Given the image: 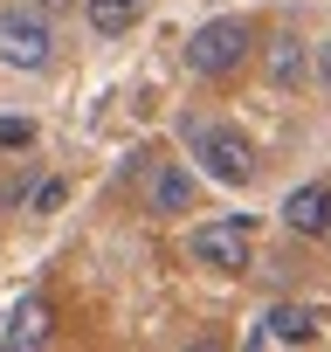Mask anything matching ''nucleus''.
I'll list each match as a JSON object with an SVG mask.
<instances>
[{"mask_svg": "<svg viewBox=\"0 0 331 352\" xmlns=\"http://www.w3.org/2000/svg\"><path fill=\"white\" fill-rule=\"evenodd\" d=\"M249 49H255V28L242 14H221V21H207V28L187 35V69L194 76H235L249 63Z\"/></svg>", "mask_w": 331, "mask_h": 352, "instance_id": "f257e3e1", "label": "nucleus"}, {"mask_svg": "<svg viewBox=\"0 0 331 352\" xmlns=\"http://www.w3.org/2000/svg\"><path fill=\"white\" fill-rule=\"evenodd\" d=\"M56 35L42 21V8H0V63L8 69H49Z\"/></svg>", "mask_w": 331, "mask_h": 352, "instance_id": "f03ea898", "label": "nucleus"}, {"mask_svg": "<svg viewBox=\"0 0 331 352\" xmlns=\"http://www.w3.org/2000/svg\"><path fill=\"white\" fill-rule=\"evenodd\" d=\"M194 159L207 166V180H221V187H249V180H255V145H249L235 124L194 131Z\"/></svg>", "mask_w": 331, "mask_h": 352, "instance_id": "7ed1b4c3", "label": "nucleus"}, {"mask_svg": "<svg viewBox=\"0 0 331 352\" xmlns=\"http://www.w3.org/2000/svg\"><path fill=\"white\" fill-rule=\"evenodd\" d=\"M187 249H194L207 270H228V276H242V270H249V214H228V221H201V228L187 235Z\"/></svg>", "mask_w": 331, "mask_h": 352, "instance_id": "20e7f679", "label": "nucleus"}, {"mask_svg": "<svg viewBox=\"0 0 331 352\" xmlns=\"http://www.w3.org/2000/svg\"><path fill=\"white\" fill-rule=\"evenodd\" d=\"M317 331H324V311H317V304H269L249 338H255V345H310Z\"/></svg>", "mask_w": 331, "mask_h": 352, "instance_id": "39448f33", "label": "nucleus"}, {"mask_svg": "<svg viewBox=\"0 0 331 352\" xmlns=\"http://www.w3.org/2000/svg\"><path fill=\"white\" fill-rule=\"evenodd\" d=\"M324 221H331V180H310V187H297L283 201V228L290 235H324Z\"/></svg>", "mask_w": 331, "mask_h": 352, "instance_id": "423d86ee", "label": "nucleus"}, {"mask_svg": "<svg viewBox=\"0 0 331 352\" xmlns=\"http://www.w3.org/2000/svg\"><path fill=\"white\" fill-rule=\"evenodd\" d=\"M49 331H56V304L49 297H21L8 311V324H0V345H42Z\"/></svg>", "mask_w": 331, "mask_h": 352, "instance_id": "0eeeda50", "label": "nucleus"}, {"mask_svg": "<svg viewBox=\"0 0 331 352\" xmlns=\"http://www.w3.org/2000/svg\"><path fill=\"white\" fill-rule=\"evenodd\" d=\"M194 208V173L187 166H159L152 173V214H187Z\"/></svg>", "mask_w": 331, "mask_h": 352, "instance_id": "6e6552de", "label": "nucleus"}, {"mask_svg": "<svg viewBox=\"0 0 331 352\" xmlns=\"http://www.w3.org/2000/svg\"><path fill=\"white\" fill-rule=\"evenodd\" d=\"M83 14H90L97 35H131L145 21V0H83Z\"/></svg>", "mask_w": 331, "mask_h": 352, "instance_id": "1a4fd4ad", "label": "nucleus"}, {"mask_svg": "<svg viewBox=\"0 0 331 352\" xmlns=\"http://www.w3.org/2000/svg\"><path fill=\"white\" fill-rule=\"evenodd\" d=\"M297 76H304V42H297V35H276V42H269V83L290 90Z\"/></svg>", "mask_w": 331, "mask_h": 352, "instance_id": "9d476101", "label": "nucleus"}, {"mask_svg": "<svg viewBox=\"0 0 331 352\" xmlns=\"http://www.w3.org/2000/svg\"><path fill=\"white\" fill-rule=\"evenodd\" d=\"M35 145V118H0V152H28Z\"/></svg>", "mask_w": 331, "mask_h": 352, "instance_id": "9b49d317", "label": "nucleus"}, {"mask_svg": "<svg viewBox=\"0 0 331 352\" xmlns=\"http://www.w3.org/2000/svg\"><path fill=\"white\" fill-rule=\"evenodd\" d=\"M317 76H324V90H331V42L317 49Z\"/></svg>", "mask_w": 331, "mask_h": 352, "instance_id": "f8f14e48", "label": "nucleus"}, {"mask_svg": "<svg viewBox=\"0 0 331 352\" xmlns=\"http://www.w3.org/2000/svg\"><path fill=\"white\" fill-rule=\"evenodd\" d=\"M35 8H69V0H35Z\"/></svg>", "mask_w": 331, "mask_h": 352, "instance_id": "ddd939ff", "label": "nucleus"}, {"mask_svg": "<svg viewBox=\"0 0 331 352\" xmlns=\"http://www.w3.org/2000/svg\"><path fill=\"white\" fill-rule=\"evenodd\" d=\"M324 235H331V221H324Z\"/></svg>", "mask_w": 331, "mask_h": 352, "instance_id": "4468645a", "label": "nucleus"}]
</instances>
